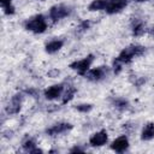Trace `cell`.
<instances>
[{
  "mask_svg": "<svg viewBox=\"0 0 154 154\" xmlns=\"http://www.w3.org/2000/svg\"><path fill=\"white\" fill-rule=\"evenodd\" d=\"M144 51H146V48L143 46H140V45H130V46L125 47L118 54V57L113 60V71H114V73H119L122 71V66L124 64L131 63L135 58L142 55L144 53Z\"/></svg>",
  "mask_w": 154,
  "mask_h": 154,
  "instance_id": "cell-1",
  "label": "cell"
},
{
  "mask_svg": "<svg viewBox=\"0 0 154 154\" xmlns=\"http://www.w3.org/2000/svg\"><path fill=\"white\" fill-rule=\"evenodd\" d=\"M47 20L43 14H36L24 23V28L34 34H42L47 30Z\"/></svg>",
  "mask_w": 154,
  "mask_h": 154,
  "instance_id": "cell-2",
  "label": "cell"
},
{
  "mask_svg": "<svg viewBox=\"0 0 154 154\" xmlns=\"http://www.w3.org/2000/svg\"><path fill=\"white\" fill-rule=\"evenodd\" d=\"M93 61H94V55H93V54H88V55L84 57L83 59L76 60V61L71 63V64H70V67H71L73 71H76L77 73L84 76V75L90 70V66H91Z\"/></svg>",
  "mask_w": 154,
  "mask_h": 154,
  "instance_id": "cell-3",
  "label": "cell"
},
{
  "mask_svg": "<svg viewBox=\"0 0 154 154\" xmlns=\"http://www.w3.org/2000/svg\"><path fill=\"white\" fill-rule=\"evenodd\" d=\"M109 73V67L108 66H97V67H94V69H90L84 76L87 79L91 81V82H100L102 81L103 78H106Z\"/></svg>",
  "mask_w": 154,
  "mask_h": 154,
  "instance_id": "cell-4",
  "label": "cell"
},
{
  "mask_svg": "<svg viewBox=\"0 0 154 154\" xmlns=\"http://www.w3.org/2000/svg\"><path fill=\"white\" fill-rule=\"evenodd\" d=\"M71 13V7L70 6H66L64 4H59V5H55L53 7H51L49 10V18L53 20V22H57V20H60L67 16H70Z\"/></svg>",
  "mask_w": 154,
  "mask_h": 154,
  "instance_id": "cell-5",
  "label": "cell"
},
{
  "mask_svg": "<svg viewBox=\"0 0 154 154\" xmlns=\"http://www.w3.org/2000/svg\"><path fill=\"white\" fill-rule=\"evenodd\" d=\"M22 102H23V96L20 94L12 96L5 107L6 113L7 114H17L22 108Z\"/></svg>",
  "mask_w": 154,
  "mask_h": 154,
  "instance_id": "cell-6",
  "label": "cell"
},
{
  "mask_svg": "<svg viewBox=\"0 0 154 154\" xmlns=\"http://www.w3.org/2000/svg\"><path fill=\"white\" fill-rule=\"evenodd\" d=\"M71 129H72V125L70 123L61 122V123H57V124L52 125L51 128H48L46 130V134L48 136H58V135H61V134L70 131Z\"/></svg>",
  "mask_w": 154,
  "mask_h": 154,
  "instance_id": "cell-7",
  "label": "cell"
},
{
  "mask_svg": "<svg viewBox=\"0 0 154 154\" xmlns=\"http://www.w3.org/2000/svg\"><path fill=\"white\" fill-rule=\"evenodd\" d=\"M63 93H64V84L59 83V84H54V85L48 87L43 91V95L47 100H55V99L61 97Z\"/></svg>",
  "mask_w": 154,
  "mask_h": 154,
  "instance_id": "cell-8",
  "label": "cell"
},
{
  "mask_svg": "<svg viewBox=\"0 0 154 154\" xmlns=\"http://www.w3.org/2000/svg\"><path fill=\"white\" fill-rule=\"evenodd\" d=\"M108 141V135L106 130H100L95 134H93L89 138V144L91 147H102L107 143Z\"/></svg>",
  "mask_w": 154,
  "mask_h": 154,
  "instance_id": "cell-9",
  "label": "cell"
},
{
  "mask_svg": "<svg viewBox=\"0 0 154 154\" xmlns=\"http://www.w3.org/2000/svg\"><path fill=\"white\" fill-rule=\"evenodd\" d=\"M128 148H129V140L125 135H122V136L117 137L111 143V149L117 152V153H123V152L128 150Z\"/></svg>",
  "mask_w": 154,
  "mask_h": 154,
  "instance_id": "cell-10",
  "label": "cell"
},
{
  "mask_svg": "<svg viewBox=\"0 0 154 154\" xmlns=\"http://www.w3.org/2000/svg\"><path fill=\"white\" fill-rule=\"evenodd\" d=\"M128 5V0H109L107 8L105 10L108 14H114L124 10Z\"/></svg>",
  "mask_w": 154,
  "mask_h": 154,
  "instance_id": "cell-11",
  "label": "cell"
},
{
  "mask_svg": "<svg viewBox=\"0 0 154 154\" xmlns=\"http://www.w3.org/2000/svg\"><path fill=\"white\" fill-rule=\"evenodd\" d=\"M63 46H64V41L63 40H58V38L57 40H52L45 46V51L48 54H53V53H57L58 51H60L63 48Z\"/></svg>",
  "mask_w": 154,
  "mask_h": 154,
  "instance_id": "cell-12",
  "label": "cell"
},
{
  "mask_svg": "<svg viewBox=\"0 0 154 154\" xmlns=\"http://www.w3.org/2000/svg\"><path fill=\"white\" fill-rule=\"evenodd\" d=\"M141 138L143 141H150L154 138V123H147L141 132Z\"/></svg>",
  "mask_w": 154,
  "mask_h": 154,
  "instance_id": "cell-13",
  "label": "cell"
},
{
  "mask_svg": "<svg viewBox=\"0 0 154 154\" xmlns=\"http://www.w3.org/2000/svg\"><path fill=\"white\" fill-rule=\"evenodd\" d=\"M109 0H94L90 2V5L88 6L89 11H101V10H106L108 6Z\"/></svg>",
  "mask_w": 154,
  "mask_h": 154,
  "instance_id": "cell-14",
  "label": "cell"
},
{
  "mask_svg": "<svg viewBox=\"0 0 154 154\" xmlns=\"http://www.w3.org/2000/svg\"><path fill=\"white\" fill-rule=\"evenodd\" d=\"M144 28H146L144 23H143L142 20H140V19H135V20L132 22V24H131L132 34H134L135 36H141V35L144 32Z\"/></svg>",
  "mask_w": 154,
  "mask_h": 154,
  "instance_id": "cell-15",
  "label": "cell"
},
{
  "mask_svg": "<svg viewBox=\"0 0 154 154\" xmlns=\"http://www.w3.org/2000/svg\"><path fill=\"white\" fill-rule=\"evenodd\" d=\"M111 102H112V105H113L117 109H120V111L126 109V108L129 107L128 100H125V99H123V97H114V99L111 100Z\"/></svg>",
  "mask_w": 154,
  "mask_h": 154,
  "instance_id": "cell-16",
  "label": "cell"
},
{
  "mask_svg": "<svg viewBox=\"0 0 154 154\" xmlns=\"http://www.w3.org/2000/svg\"><path fill=\"white\" fill-rule=\"evenodd\" d=\"M0 5H1L5 14L10 16V14L14 13V7L12 5V0H0Z\"/></svg>",
  "mask_w": 154,
  "mask_h": 154,
  "instance_id": "cell-17",
  "label": "cell"
},
{
  "mask_svg": "<svg viewBox=\"0 0 154 154\" xmlns=\"http://www.w3.org/2000/svg\"><path fill=\"white\" fill-rule=\"evenodd\" d=\"M75 93H76V89L73 88V87H69L66 90H65V93L63 94V103H67L70 100H72V97H73V95H75Z\"/></svg>",
  "mask_w": 154,
  "mask_h": 154,
  "instance_id": "cell-18",
  "label": "cell"
},
{
  "mask_svg": "<svg viewBox=\"0 0 154 154\" xmlns=\"http://www.w3.org/2000/svg\"><path fill=\"white\" fill-rule=\"evenodd\" d=\"M23 148H24L26 152L32 153V150L36 148V143H35V141H34L32 138H26V140L23 142Z\"/></svg>",
  "mask_w": 154,
  "mask_h": 154,
  "instance_id": "cell-19",
  "label": "cell"
},
{
  "mask_svg": "<svg viewBox=\"0 0 154 154\" xmlns=\"http://www.w3.org/2000/svg\"><path fill=\"white\" fill-rule=\"evenodd\" d=\"M75 108H76L78 112L87 113V112H90V111H91L93 105H90V103H78V105L75 106Z\"/></svg>",
  "mask_w": 154,
  "mask_h": 154,
  "instance_id": "cell-20",
  "label": "cell"
},
{
  "mask_svg": "<svg viewBox=\"0 0 154 154\" xmlns=\"http://www.w3.org/2000/svg\"><path fill=\"white\" fill-rule=\"evenodd\" d=\"M90 25H91V23H90L89 20H83V22H81V24L78 25L77 30H78L79 32H83V31L88 30V29L90 28Z\"/></svg>",
  "mask_w": 154,
  "mask_h": 154,
  "instance_id": "cell-21",
  "label": "cell"
},
{
  "mask_svg": "<svg viewBox=\"0 0 154 154\" xmlns=\"http://www.w3.org/2000/svg\"><path fill=\"white\" fill-rule=\"evenodd\" d=\"M70 152H71V153H77V152H84V149H83V148H81V147H77V146H76V147L71 148V149H70Z\"/></svg>",
  "mask_w": 154,
  "mask_h": 154,
  "instance_id": "cell-22",
  "label": "cell"
},
{
  "mask_svg": "<svg viewBox=\"0 0 154 154\" xmlns=\"http://www.w3.org/2000/svg\"><path fill=\"white\" fill-rule=\"evenodd\" d=\"M150 34H152V36H154V26L152 28V30H150Z\"/></svg>",
  "mask_w": 154,
  "mask_h": 154,
  "instance_id": "cell-23",
  "label": "cell"
},
{
  "mask_svg": "<svg viewBox=\"0 0 154 154\" xmlns=\"http://www.w3.org/2000/svg\"><path fill=\"white\" fill-rule=\"evenodd\" d=\"M135 1H137V2H143V1H148V0H135Z\"/></svg>",
  "mask_w": 154,
  "mask_h": 154,
  "instance_id": "cell-24",
  "label": "cell"
},
{
  "mask_svg": "<svg viewBox=\"0 0 154 154\" xmlns=\"http://www.w3.org/2000/svg\"><path fill=\"white\" fill-rule=\"evenodd\" d=\"M41 1H45V0H41Z\"/></svg>",
  "mask_w": 154,
  "mask_h": 154,
  "instance_id": "cell-25",
  "label": "cell"
}]
</instances>
